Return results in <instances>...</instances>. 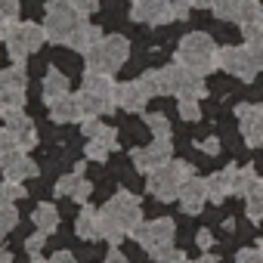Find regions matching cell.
<instances>
[{"label": "cell", "mask_w": 263, "mask_h": 263, "mask_svg": "<svg viewBox=\"0 0 263 263\" xmlns=\"http://www.w3.org/2000/svg\"><path fill=\"white\" fill-rule=\"evenodd\" d=\"M177 65H183V68H189V71H195L201 78L211 74L217 68V47H214V41L208 34H201V31L186 34L180 41V47H177Z\"/></svg>", "instance_id": "cell-1"}, {"label": "cell", "mask_w": 263, "mask_h": 263, "mask_svg": "<svg viewBox=\"0 0 263 263\" xmlns=\"http://www.w3.org/2000/svg\"><path fill=\"white\" fill-rule=\"evenodd\" d=\"M87 71H99V74H115L124 62H127V56H130V44H127V37H121V34H102V41L96 44V47H90L87 53Z\"/></svg>", "instance_id": "cell-2"}, {"label": "cell", "mask_w": 263, "mask_h": 263, "mask_svg": "<svg viewBox=\"0 0 263 263\" xmlns=\"http://www.w3.org/2000/svg\"><path fill=\"white\" fill-rule=\"evenodd\" d=\"M189 177H192L189 161H167V164H161L149 174V192L158 201H177V195H180V189Z\"/></svg>", "instance_id": "cell-3"}, {"label": "cell", "mask_w": 263, "mask_h": 263, "mask_svg": "<svg viewBox=\"0 0 263 263\" xmlns=\"http://www.w3.org/2000/svg\"><path fill=\"white\" fill-rule=\"evenodd\" d=\"M81 22L84 19L71 7V0H50V4H47V19H44V34H47L50 44H68L71 31Z\"/></svg>", "instance_id": "cell-4"}, {"label": "cell", "mask_w": 263, "mask_h": 263, "mask_svg": "<svg viewBox=\"0 0 263 263\" xmlns=\"http://www.w3.org/2000/svg\"><path fill=\"white\" fill-rule=\"evenodd\" d=\"M130 235H134V238L149 251L152 260H164V254L171 251V241H174V235H177V223H174L171 217L152 220V223H140Z\"/></svg>", "instance_id": "cell-5"}, {"label": "cell", "mask_w": 263, "mask_h": 263, "mask_svg": "<svg viewBox=\"0 0 263 263\" xmlns=\"http://www.w3.org/2000/svg\"><path fill=\"white\" fill-rule=\"evenodd\" d=\"M47 41L44 34V25H34V22H13L7 28V50L13 56V62H25L31 53L41 50V44Z\"/></svg>", "instance_id": "cell-6"}, {"label": "cell", "mask_w": 263, "mask_h": 263, "mask_svg": "<svg viewBox=\"0 0 263 263\" xmlns=\"http://www.w3.org/2000/svg\"><path fill=\"white\" fill-rule=\"evenodd\" d=\"M161 93L177 96V99H183V96L201 99L208 93V87H204L201 74H195V71H189L183 65H167V68H161Z\"/></svg>", "instance_id": "cell-7"}, {"label": "cell", "mask_w": 263, "mask_h": 263, "mask_svg": "<svg viewBox=\"0 0 263 263\" xmlns=\"http://www.w3.org/2000/svg\"><path fill=\"white\" fill-rule=\"evenodd\" d=\"M102 214H108V217H111V220L127 232V235L143 223V204H140V198H137L134 192H127V189L115 192V195L105 201Z\"/></svg>", "instance_id": "cell-8"}, {"label": "cell", "mask_w": 263, "mask_h": 263, "mask_svg": "<svg viewBox=\"0 0 263 263\" xmlns=\"http://www.w3.org/2000/svg\"><path fill=\"white\" fill-rule=\"evenodd\" d=\"M34 143H37V130H34L31 118H25L22 111L4 118V127H0V149L28 152V149H34Z\"/></svg>", "instance_id": "cell-9"}, {"label": "cell", "mask_w": 263, "mask_h": 263, "mask_svg": "<svg viewBox=\"0 0 263 263\" xmlns=\"http://www.w3.org/2000/svg\"><path fill=\"white\" fill-rule=\"evenodd\" d=\"M217 68L229 71L232 78H238L245 84L254 81V74H257V68H254V62H251L245 47H223V50H217Z\"/></svg>", "instance_id": "cell-10"}, {"label": "cell", "mask_w": 263, "mask_h": 263, "mask_svg": "<svg viewBox=\"0 0 263 263\" xmlns=\"http://www.w3.org/2000/svg\"><path fill=\"white\" fill-rule=\"evenodd\" d=\"M171 152H174L171 137H167V140L155 137V140H152V146H146V149H134V152H130V158H134V164H137L143 174H152L155 167H161V164H167V161H171Z\"/></svg>", "instance_id": "cell-11"}, {"label": "cell", "mask_w": 263, "mask_h": 263, "mask_svg": "<svg viewBox=\"0 0 263 263\" xmlns=\"http://www.w3.org/2000/svg\"><path fill=\"white\" fill-rule=\"evenodd\" d=\"M130 19L146 25H164V22H174L177 13L171 0H137L134 10H130Z\"/></svg>", "instance_id": "cell-12"}, {"label": "cell", "mask_w": 263, "mask_h": 263, "mask_svg": "<svg viewBox=\"0 0 263 263\" xmlns=\"http://www.w3.org/2000/svg\"><path fill=\"white\" fill-rule=\"evenodd\" d=\"M238 121H241V137L251 149L263 146V105H254V102H241L235 108Z\"/></svg>", "instance_id": "cell-13"}, {"label": "cell", "mask_w": 263, "mask_h": 263, "mask_svg": "<svg viewBox=\"0 0 263 263\" xmlns=\"http://www.w3.org/2000/svg\"><path fill=\"white\" fill-rule=\"evenodd\" d=\"M0 171H4L7 180H16V183L37 177V164L25 152H19V149H4V152H0Z\"/></svg>", "instance_id": "cell-14"}, {"label": "cell", "mask_w": 263, "mask_h": 263, "mask_svg": "<svg viewBox=\"0 0 263 263\" xmlns=\"http://www.w3.org/2000/svg\"><path fill=\"white\" fill-rule=\"evenodd\" d=\"M177 201H180L183 214H189V217L201 214V211H204V204H208V180H201V177H189V180L183 183V189H180Z\"/></svg>", "instance_id": "cell-15"}, {"label": "cell", "mask_w": 263, "mask_h": 263, "mask_svg": "<svg viewBox=\"0 0 263 263\" xmlns=\"http://www.w3.org/2000/svg\"><path fill=\"white\" fill-rule=\"evenodd\" d=\"M149 102V90L143 87V81H124L115 87V105L124 111H143Z\"/></svg>", "instance_id": "cell-16"}, {"label": "cell", "mask_w": 263, "mask_h": 263, "mask_svg": "<svg viewBox=\"0 0 263 263\" xmlns=\"http://www.w3.org/2000/svg\"><path fill=\"white\" fill-rule=\"evenodd\" d=\"M90 192H93V186H90V180L84 177V164H78L68 177H62V180L56 183V195H68V198H74V201H81V204H87Z\"/></svg>", "instance_id": "cell-17"}, {"label": "cell", "mask_w": 263, "mask_h": 263, "mask_svg": "<svg viewBox=\"0 0 263 263\" xmlns=\"http://www.w3.org/2000/svg\"><path fill=\"white\" fill-rule=\"evenodd\" d=\"M84 93H90V96H96L99 102H105L108 108H115V81H111V74H99V71H87L84 74V87H81Z\"/></svg>", "instance_id": "cell-18"}, {"label": "cell", "mask_w": 263, "mask_h": 263, "mask_svg": "<svg viewBox=\"0 0 263 263\" xmlns=\"http://www.w3.org/2000/svg\"><path fill=\"white\" fill-rule=\"evenodd\" d=\"M50 118L56 124H68V121H84V108H81V93H65L56 102H50Z\"/></svg>", "instance_id": "cell-19"}, {"label": "cell", "mask_w": 263, "mask_h": 263, "mask_svg": "<svg viewBox=\"0 0 263 263\" xmlns=\"http://www.w3.org/2000/svg\"><path fill=\"white\" fill-rule=\"evenodd\" d=\"M235 164H229V167H223L220 174H214L211 180H208V201H223L226 195H232V186H235Z\"/></svg>", "instance_id": "cell-20"}, {"label": "cell", "mask_w": 263, "mask_h": 263, "mask_svg": "<svg viewBox=\"0 0 263 263\" xmlns=\"http://www.w3.org/2000/svg\"><path fill=\"white\" fill-rule=\"evenodd\" d=\"M74 232H78V238H84V241H96V238H102L99 211L90 208V204H84L81 214H78V220H74Z\"/></svg>", "instance_id": "cell-21"}, {"label": "cell", "mask_w": 263, "mask_h": 263, "mask_svg": "<svg viewBox=\"0 0 263 263\" xmlns=\"http://www.w3.org/2000/svg\"><path fill=\"white\" fill-rule=\"evenodd\" d=\"M102 41V28H96V25H90V22H81L74 31H71V37H68V47L71 50H78V53H87L90 47H96Z\"/></svg>", "instance_id": "cell-22"}, {"label": "cell", "mask_w": 263, "mask_h": 263, "mask_svg": "<svg viewBox=\"0 0 263 263\" xmlns=\"http://www.w3.org/2000/svg\"><path fill=\"white\" fill-rule=\"evenodd\" d=\"M251 4H257V0H214L211 10H214V16L223 19V22H241L245 10H248Z\"/></svg>", "instance_id": "cell-23"}, {"label": "cell", "mask_w": 263, "mask_h": 263, "mask_svg": "<svg viewBox=\"0 0 263 263\" xmlns=\"http://www.w3.org/2000/svg\"><path fill=\"white\" fill-rule=\"evenodd\" d=\"M65 93H68V78L59 68H47V78H44V99H47V105L56 102Z\"/></svg>", "instance_id": "cell-24"}, {"label": "cell", "mask_w": 263, "mask_h": 263, "mask_svg": "<svg viewBox=\"0 0 263 263\" xmlns=\"http://www.w3.org/2000/svg\"><path fill=\"white\" fill-rule=\"evenodd\" d=\"M245 214H248V220H254V223L263 220V180H260V177H257V180L251 183V189L245 192Z\"/></svg>", "instance_id": "cell-25"}, {"label": "cell", "mask_w": 263, "mask_h": 263, "mask_svg": "<svg viewBox=\"0 0 263 263\" xmlns=\"http://www.w3.org/2000/svg\"><path fill=\"white\" fill-rule=\"evenodd\" d=\"M28 74H25V62H13L10 68H0V90H25Z\"/></svg>", "instance_id": "cell-26"}, {"label": "cell", "mask_w": 263, "mask_h": 263, "mask_svg": "<svg viewBox=\"0 0 263 263\" xmlns=\"http://www.w3.org/2000/svg\"><path fill=\"white\" fill-rule=\"evenodd\" d=\"M31 220H34V226H37V232H56V226H59V211H56V204H41V208H34V214H31Z\"/></svg>", "instance_id": "cell-27"}, {"label": "cell", "mask_w": 263, "mask_h": 263, "mask_svg": "<svg viewBox=\"0 0 263 263\" xmlns=\"http://www.w3.org/2000/svg\"><path fill=\"white\" fill-rule=\"evenodd\" d=\"M25 108V90H0V118H10L19 115Z\"/></svg>", "instance_id": "cell-28"}, {"label": "cell", "mask_w": 263, "mask_h": 263, "mask_svg": "<svg viewBox=\"0 0 263 263\" xmlns=\"http://www.w3.org/2000/svg\"><path fill=\"white\" fill-rule=\"evenodd\" d=\"M25 195H28L25 186L16 183V180H4V183H0V204H13L16 198H25Z\"/></svg>", "instance_id": "cell-29"}, {"label": "cell", "mask_w": 263, "mask_h": 263, "mask_svg": "<svg viewBox=\"0 0 263 263\" xmlns=\"http://www.w3.org/2000/svg\"><path fill=\"white\" fill-rule=\"evenodd\" d=\"M146 127L152 130V137H161V140L171 137V124H167V118L161 111H149L146 115Z\"/></svg>", "instance_id": "cell-30"}, {"label": "cell", "mask_w": 263, "mask_h": 263, "mask_svg": "<svg viewBox=\"0 0 263 263\" xmlns=\"http://www.w3.org/2000/svg\"><path fill=\"white\" fill-rule=\"evenodd\" d=\"M257 180V171L248 164V167H238L235 171V186H232V195H245L251 189V183Z\"/></svg>", "instance_id": "cell-31"}, {"label": "cell", "mask_w": 263, "mask_h": 263, "mask_svg": "<svg viewBox=\"0 0 263 263\" xmlns=\"http://www.w3.org/2000/svg\"><path fill=\"white\" fill-rule=\"evenodd\" d=\"M177 108H180V118L183 121H201V105H198L195 96H183L177 102Z\"/></svg>", "instance_id": "cell-32"}, {"label": "cell", "mask_w": 263, "mask_h": 263, "mask_svg": "<svg viewBox=\"0 0 263 263\" xmlns=\"http://www.w3.org/2000/svg\"><path fill=\"white\" fill-rule=\"evenodd\" d=\"M16 223H19V211H16V204H0V235H7Z\"/></svg>", "instance_id": "cell-33"}, {"label": "cell", "mask_w": 263, "mask_h": 263, "mask_svg": "<svg viewBox=\"0 0 263 263\" xmlns=\"http://www.w3.org/2000/svg\"><path fill=\"white\" fill-rule=\"evenodd\" d=\"M140 81H143V87L149 90V96H164V93H161V68H149Z\"/></svg>", "instance_id": "cell-34"}, {"label": "cell", "mask_w": 263, "mask_h": 263, "mask_svg": "<svg viewBox=\"0 0 263 263\" xmlns=\"http://www.w3.org/2000/svg\"><path fill=\"white\" fill-rule=\"evenodd\" d=\"M245 50H248V56H251L254 68H257V71H263V34H260V37H251V41L245 44Z\"/></svg>", "instance_id": "cell-35"}, {"label": "cell", "mask_w": 263, "mask_h": 263, "mask_svg": "<svg viewBox=\"0 0 263 263\" xmlns=\"http://www.w3.org/2000/svg\"><path fill=\"white\" fill-rule=\"evenodd\" d=\"M84 152H87V158H90V161H99V164H102V161L108 158V152H111V146H105V143H99V140H90Z\"/></svg>", "instance_id": "cell-36"}, {"label": "cell", "mask_w": 263, "mask_h": 263, "mask_svg": "<svg viewBox=\"0 0 263 263\" xmlns=\"http://www.w3.org/2000/svg\"><path fill=\"white\" fill-rule=\"evenodd\" d=\"M19 19V0H0V22L13 25Z\"/></svg>", "instance_id": "cell-37"}, {"label": "cell", "mask_w": 263, "mask_h": 263, "mask_svg": "<svg viewBox=\"0 0 263 263\" xmlns=\"http://www.w3.org/2000/svg\"><path fill=\"white\" fill-rule=\"evenodd\" d=\"M71 7L78 10L81 19H87V16H93V13L99 10V0H71Z\"/></svg>", "instance_id": "cell-38"}, {"label": "cell", "mask_w": 263, "mask_h": 263, "mask_svg": "<svg viewBox=\"0 0 263 263\" xmlns=\"http://www.w3.org/2000/svg\"><path fill=\"white\" fill-rule=\"evenodd\" d=\"M44 245H47V232H34V235L25 241V251H28L31 257H37V254L44 251Z\"/></svg>", "instance_id": "cell-39"}, {"label": "cell", "mask_w": 263, "mask_h": 263, "mask_svg": "<svg viewBox=\"0 0 263 263\" xmlns=\"http://www.w3.org/2000/svg\"><path fill=\"white\" fill-rule=\"evenodd\" d=\"M235 263H263V257H260L257 248H241L238 257H235Z\"/></svg>", "instance_id": "cell-40"}, {"label": "cell", "mask_w": 263, "mask_h": 263, "mask_svg": "<svg viewBox=\"0 0 263 263\" xmlns=\"http://www.w3.org/2000/svg\"><path fill=\"white\" fill-rule=\"evenodd\" d=\"M241 34H245V41L260 37V34H263V19H260V22H245V25H241Z\"/></svg>", "instance_id": "cell-41"}, {"label": "cell", "mask_w": 263, "mask_h": 263, "mask_svg": "<svg viewBox=\"0 0 263 263\" xmlns=\"http://www.w3.org/2000/svg\"><path fill=\"white\" fill-rule=\"evenodd\" d=\"M198 149H201L204 155H220V140H217V137H208V140L198 143Z\"/></svg>", "instance_id": "cell-42"}, {"label": "cell", "mask_w": 263, "mask_h": 263, "mask_svg": "<svg viewBox=\"0 0 263 263\" xmlns=\"http://www.w3.org/2000/svg\"><path fill=\"white\" fill-rule=\"evenodd\" d=\"M171 4H174V13H177V19H186V16H189L192 0H171Z\"/></svg>", "instance_id": "cell-43"}, {"label": "cell", "mask_w": 263, "mask_h": 263, "mask_svg": "<svg viewBox=\"0 0 263 263\" xmlns=\"http://www.w3.org/2000/svg\"><path fill=\"white\" fill-rule=\"evenodd\" d=\"M195 241H198V248H201V251H211V245H214V235H211V229H201V232L195 235Z\"/></svg>", "instance_id": "cell-44"}, {"label": "cell", "mask_w": 263, "mask_h": 263, "mask_svg": "<svg viewBox=\"0 0 263 263\" xmlns=\"http://www.w3.org/2000/svg\"><path fill=\"white\" fill-rule=\"evenodd\" d=\"M50 263H78V260H74V254H71V251H65V248H62V251H56V254L50 257Z\"/></svg>", "instance_id": "cell-45"}, {"label": "cell", "mask_w": 263, "mask_h": 263, "mask_svg": "<svg viewBox=\"0 0 263 263\" xmlns=\"http://www.w3.org/2000/svg\"><path fill=\"white\" fill-rule=\"evenodd\" d=\"M105 263H130V260H127L118 248H111V251H108V257H105Z\"/></svg>", "instance_id": "cell-46"}, {"label": "cell", "mask_w": 263, "mask_h": 263, "mask_svg": "<svg viewBox=\"0 0 263 263\" xmlns=\"http://www.w3.org/2000/svg\"><path fill=\"white\" fill-rule=\"evenodd\" d=\"M195 263H220V257H217V254H211V251H204Z\"/></svg>", "instance_id": "cell-47"}, {"label": "cell", "mask_w": 263, "mask_h": 263, "mask_svg": "<svg viewBox=\"0 0 263 263\" xmlns=\"http://www.w3.org/2000/svg\"><path fill=\"white\" fill-rule=\"evenodd\" d=\"M192 7H198V10H211V7H214V0H192Z\"/></svg>", "instance_id": "cell-48"}, {"label": "cell", "mask_w": 263, "mask_h": 263, "mask_svg": "<svg viewBox=\"0 0 263 263\" xmlns=\"http://www.w3.org/2000/svg\"><path fill=\"white\" fill-rule=\"evenodd\" d=\"M0 263H13V254L7 248H0Z\"/></svg>", "instance_id": "cell-49"}, {"label": "cell", "mask_w": 263, "mask_h": 263, "mask_svg": "<svg viewBox=\"0 0 263 263\" xmlns=\"http://www.w3.org/2000/svg\"><path fill=\"white\" fill-rule=\"evenodd\" d=\"M7 28H10L7 22H0V44H4V41H7Z\"/></svg>", "instance_id": "cell-50"}, {"label": "cell", "mask_w": 263, "mask_h": 263, "mask_svg": "<svg viewBox=\"0 0 263 263\" xmlns=\"http://www.w3.org/2000/svg\"><path fill=\"white\" fill-rule=\"evenodd\" d=\"M257 251H260V257H263V238H260V241H257Z\"/></svg>", "instance_id": "cell-51"}, {"label": "cell", "mask_w": 263, "mask_h": 263, "mask_svg": "<svg viewBox=\"0 0 263 263\" xmlns=\"http://www.w3.org/2000/svg\"><path fill=\"white\" fill-rule=\"evenodd\" d=\"M31 263H50V260H41V257H34V260H31Z\"/></svg>", "instance_id": "cell-52"}, {"label": "cell", "mask_w": 263, "mask_h": 263, "mask_svg": "<svg viewBox=\"0 0 263 263\" xmlns=\"http://www.w3.org/2000/svg\"><path fill=\"white\" fill-rule=\"evenodd\" d=\"M186 263H189V260H186Z\"/></svg>", "instance_id": "cell-53"}]
</instances>
